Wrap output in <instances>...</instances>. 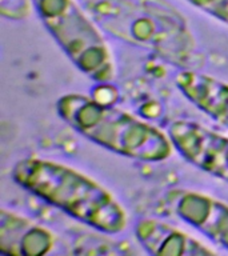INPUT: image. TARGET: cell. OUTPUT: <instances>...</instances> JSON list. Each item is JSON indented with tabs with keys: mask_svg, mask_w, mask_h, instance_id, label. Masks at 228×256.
<instances>
[{
	"mask_svg": "<svg viewBox=\"0 0 228 256\" xmlns=\"http://www.w3.org/2000/svg\"><path fill=\"white\" fill-rule=\"evenodd\" d=\"M12 178L20 187L98 231L114 235L127 226V214L106 188L64 164L35 158L19 160Z\"/></svg>",
	"mask_w": 228,
	"mask_h": 256,
	"instance_id": "obj_1",
	"label": "cell"
},
{
	"mask_svg": "<svg viewBox=\"0 0 228 256\" xmlns=\"http://www.w3.org/2000/svg\"><path fill=\"white\" fill-rule=\"evenodd\" d=\"M56 108L79 134L115 154L140 162H162L171 156L170 136L123 110L80 94L62 96Z\"/></svg>",
	"mask_w": 228,
	"mask_h": 256,
	"instance_id": "obj_2",
	"label": "cell"
},
{
	"mask_svg": "<svg viewBox=\"0 0 228 256\" xmlns=\"http://www.w3.org/2000/svg\"><path fill=\"white\" fill-rule=\"evenodd\" d=\"M34 4L44 26L76 67L98 82L114 78L107 43L74 0H34Z\"/></svg>",
	"mask_w": 228,
	"mask_h": 256,
	"instance_id": "obj_3",
	"label": "cell"
},
{
	"mask_svg": "<svg viewBox=\"0 0 228 256\" xmlns=\"http://www.w3.org/2000/svg\"><path fill=\"white\" fill-rule=\"evenodd\" d=\"M168 136L174 147L200 170L228 182V138L191 120H175Z\"/></svg>",
	"mask_w": 228,
	"mask_h": 256,
	"instance_id": "obj_4",
	"label": "cell"
},
{
	"mask_svg": "<svg viewBox=\"0 0 228 256\" xmlns=\"http://www.w3.org/2000/svg\"><path fill=\"white\" fill-rule=\"evenodd\" d=\"M170 204L180 219L228 250V206L195 191H172Z\"/></svg>",
	"mask_w": 228,
	"mask_h": 256,
	"instance_id": "obj_5",
	"label": "cell"
},
{
	"mask_svg": "<svg viewBox=\"0 0 228 256\" xmlns=\"http://www.w3.org/2000/svg\"><path fill=\"white\" fill-rule=\"evenodd\" d=\"M55 246L51 231L15 212L0 211V251L8 255H46Z\"/></svg>",
	"mask_w": 228,
	"mask_h": 256,
	"instance_id": "obj_6",
	"label": "cell"
},
{
	"mask_svg": "<svg viewBox=\"0 0 228 256\" xmlns=\"http://www.w3.org/2000/svg\"><path fill=\"white\" fill-rule=\"evenodd\" d=\"M136 239L152 255L204 256L215 251L186 232L156 219H142L135 227Z\"/></svg>",
	"mask_w": 228,
	"mask_h": 256,
	"instance_id": "obj_7",
	"label": "cell"
},
{
	"mask_svg": "<svg viewBox=\"0 0 228 256\" xmlns=\"http://www.w3.org/2000/svg\"><path fill=\"white\" fill-rule=\"evenodd\" d=\"M176 86L192 104L228 128V83L194 71L176 76Z\"/></svg>",
	"mask_w": 228,
	"mask_h": 256,
	"instance_id": "obj_8",
	"label": "cell"
},
{
	"mask_svg": "<svg viewBox=\"0 0 228 256\" xmlns=\"http://www.w3.org/2000/svg\"><path fill=\"white\" fill-rule=\"evenodd\" d=\"M202 11L228 24V0H187Z\"/></svg>",
	"mask_w": 228,
	"mask_h": 256,
	"instance_id": "obj_9",
	"label": "cell"
},
{
	"mask_svg": "<svg viewBox=\"0 0 228 256\" xmlns=\"http://www.w3.org/2000/svg\"><path fill=\"white\" fill-rule=\"evenodd\" d=\"M30 11V0H0V12L10 19H23Z\"/></svg>",
	"mask_w": 228,
	"mask_h": 256,
	"instance_id": "obj_10",
	"label": "cell"
}]
</instances>
